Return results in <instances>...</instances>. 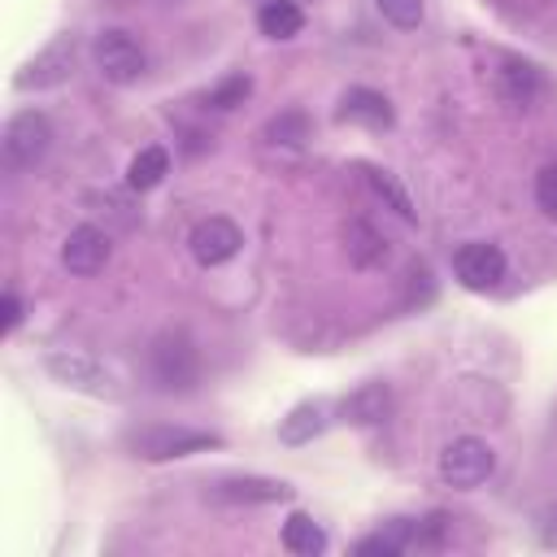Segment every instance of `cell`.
<instances>
[{
  "instance_id": "1",
  "label": "cell",
  "mask_w": 557,
  "mask_h": 557,
  "mask_svg": "<svg viewBox=\"0 0 557 557\" xmlns=\"http://www.w3.org/2000/svg\"><path fill=\"white\" fill-rule=\"evenodd\" d=\"M126 448H131L139 461H178V457H191V453L222 448V435H213V431H196V426L148 422V426L126 431Z\"/></svg>"
},
{
  "instance_id": "2",
  "label": "cell",
  "mask_w": 557,
  "mask_h": 557,
  "mask_svg": "<svg viewBox=\"0 0 557 557\" xmlns=\"http://www.w3.org/2000/svg\"><path fill=\"white\" fill-rule=\"evenodd\" d=\"M91 61H96L100 78L113 83V87H131V83H139L144 70H148V57H144L139 39H135L131 30H122V26L96 30V39H91Z\"/></svg>"
},
{
  "instance_id": "3",
  "label": "cell",
  "mask_w": 557,
  "mask_h": 557,
  "mask_svg": "<svg viewBox=\"0 0 557 557\" xmlns=\"http://www.w3.org/2000/svg\"><path fill=\"white\" fill-rule=\"evenodd\" d=\"M48 144H52V126H48V117H44L39 109H22V113H13V117L4 122V135H0L4 170L22 174V170L39 165L44 152H48Z\"/></svg>"
},
{
  "instance_id": "4",
  "label": "cell",
  "mask_w": 557,
  "mask_h": 557,
  "mask_svg": "<svg viewBox=\"0 0 557 557\" xmlns=\"http://www.w3.org/2000/svg\"><path fill=\"white\" fill-rule=\"evenodd\" d=\"M492 470H496V453H492V444L479 440V435H457V440H448L444 453H440V479H444L448 487L470 492V487L487 483Z\"/></svg>"
},
{
  "instance_id": "5",
  "label": "cell",
  "mask_w": 557,
  "mask_h": 557,
  "mask_svg": "<svg viewBox=\"0 0 557 557\" xmlns=\"http://www.w3.org/2000/svg\"><path fill=\"white\" fill-rule=\"evenodd\" d=\"M44 370L61 383V387H74V392H87V396H117V383H113V374L91 357V352H83V348H52L48 357H44Z\"/></svg>"
},
{
  "instance_id": "6",
  "label": "cell",
  "mask_w": 557,
  "mask_h": 557,
  "mask_svg": "<svg viewBox=\"0 0 557 557\" xmlns=\"http://www.w3.org/2000/svg\"><path fill=\"white\" fill-rule=\"evenodd\" d=\"M74 57H78V44H74V35H57L52 44H44L22 70H17V78H13V87L17 91H44V87H57V83H65L70 74H74Z\"/></svg>"
},
{
  "instance_id": "7",
  "label": "cell",
  "mask_w": 557,
  "mask_h": 557,
  "mask_svg": "<svg viewBox=\"0 0 557 557\" xmlns=\"http://www.w3.org/2000/svg\"><path fill=\"white\" fill-rule=\"evenodd\" d=\"M152 379L165 392H187L200 379V357L187 335H161L152 344Z\"/></svg>"
},
{
  "instance_id": "8",
  "label": "cell",
  "mask_w": 557,
  "mask_h": 557,
  "mask_svg": "<svg viewBox=\"0 0 557 557\" xmlns=\"http://www.w3.org/2000/svg\"><path fill=\"white\" fill-rule=\"evenodd\" d=\"M453 274L461 287L470 292H492L500 278H505V252L487 239H470L453 252Z\"/></svg>"
},
{
  "instance_id": "9",
  "label": "cell",
  "mask_w": 557,
  "mask_h": 557,
  "mask_svg": "<svg viewBox=\"0 0 557 557\" xmlns=\"http://www.w3.org/2000/svg\"><path fill=\"white\" fill-rule=\"evenodd\" d=\"M187 248H191V257L200 261V265H226L239 248H244V231L231 222V218H200L196 226H191V235H187Z\"/></svg>"
},
{
  "instance_id": "10",
  "label": "cell",
  "mask_w": 557,
  "mask_h": 557,
  "mask_svg": "<svg viewBox=\"0 0 557 557\" xmlns=\"http://www.w3.org/2000/svg\"><path fill=\"white\" fill-rule=\"evenodd\" d=\"M109 252H113L109 235H104L100 226L83 222V226H74V231L65 235V244H61V265H65L70 274H78V278H91V274H100V270L109 265Z\"/></svg>"
},
{
  "instance_id": "11",
  "label": "cell",
  "mask_w": 557,
  "mask_h": 557,
  "mask_svg": "<svg viewBox=\"0 0 557 557\" xmlns=\"http://www.w3.org/2000/svg\"><path fill=\"white\" fill-rule=\"evenodd\" d=\"M209 500L218 505H274V500H287L292 487L283 479H261V474H231V479H218L209 483L205 492Z\"/></svg>"
},
{
  "instance_id": "12",
  "label": "cell",
  "mask_w": 557,
  "mask_h": 557,
  "mask_svg": "<svg viewBox=\"0 0 557 557\" xmlns=\"http://www.w3.org/2000/svg\"><path fill=\"white\" fill-rule=\"evenodd\" d=\"M339 122H352V126H370V131H387L396 122L392 113V100L374 87H348L339 96V109H335Z\"/></svg>"
},
{
  "instance_id": "13",
  "label": "cell",
  "mask_w": 557,
  "mask_h": 557,
  "mask_svg": "<svg viewBox=\"0 0 557 557\" xmlns=\"http://www.w3.org/2000/svg\"><path fill=\"white\" fill-rule=\"evenodd\" d=\"M392 413V387L387 383H361L339 400V418L348 426H379Z\"/></svg>"
},
{
  "instance_id": "14",
  "label": "cell",
  "mask_w": 557,
  "mask_h": 557,
  "mask_svg": "<svg viewBox=\"0 0 557 557\" xmlns=\"http://www.w3.org/2000/svg\"><path fill=\"white\" fill-rule=\"evenodd\" d=\"M331 422V409L326 400H300L287 409V418H278V440L287 448H300V444H313Z\"/></svg>"
},
{
  "instance_id": "15",
  "label": "cell",
  "mask_w": 557,
  "mask_h": 557,
  "mask_svg": "<svg viewBox=\"0 0 557 557\" xmlns=\"http://www.w3.org/2000/svg\"><path fill=\"white\" fill-rule=\"evenodd\" d=\"M409 544H418V522L413 518H392L387 527H379L374 535H366L357 544V557H396Z\"/></svg>"
},
{
  "instance_id": "16",
  "label": "cell",
  "mask_w": 557,
  "mask_h": 557,
  "mask_svg": "<svg viewBox=\"0 0 557 557\" xmlns=\"http://www.w3.org/2000/svg\"><path fill=\"white\" fill-rule=\"evenodd\" d=\"M257 30L265 39H296L305 30V13L296 0H265L257 9Z\"/></svg>"
},
{
  "instance_id": "17",
  "label": "cell",
  "mask_w": 557,
  "mask_h": 557,
  "mask_svg": "<svg viewBox=\"0 0 557 557\" xmlns=\"http://www.w3.org/2000/svg\"><path fill=\"white\" fill-rule=\"evenodd\" d=\"M165 174H170V152H165L161 144H148V148H139V152L131 157V165H126V187H131V191H152V187H161Z\"/></svg>"
},
{
  "instance_id": "18",
  "label": "cell",
  "mask_w": 557,
  "mask_h": 557,
  "mask_svg": "<svg viewBox=\"0 0 557 557\" xmlns=\"http://www.w3.org/2000/svg\"><path fill=\"white\" fill-rule=\"evenodd\" d=\"M283 548L296 553V557H318V553L326 548V531H322L305 509H296V513H287V522H283Z\"/></svg>"
},
{
  "instance_id": "19",
  "label": "cell",
  "mask_w": 557,
  "mask_h": 557,
  "mask_svg": "<svg viewBox=\"0 0 557 557\" xmlns=\"http://www.w3.org/2000/svg\"><path fill=\"white\" fill-rule=\"evenodd\" d=\"M344 239H348V261L361 265V270H370V265H379L387 257V239L370 222H348Z\"/></svg>"
},
{
  "instance_id": "20",
  "label": "cell",
  "mask_w": 557,
  "mask_h": 557,
  "mask_svg": "<svg viewBox=\"0 0 557 557\" xmlns=\"http://www.w3.org/2000/svg\"><path fill=\"white\" fill-rule=\"evenodd\" d=\"M535 91H540V74H535L531 65H518V61H513V65L500 70V96H505V104L527 109Z\"/></svg>"
},
{
  "instance_id": "21",
  "label": "cell",
  "mask_w": 557,
  "mask_h": 557,
  "mask_svg": "<svg viewBox=\"0 0 557 557\" xmlns=\"http://www.w3.org/2000/svg\"><path fill=\"white\" fill-rule=\"evenodd\" d=\"M366 183H370V187H374V196H379V200H387L405 222H413V218H418V213H413L409 191L396 183V174H392V170H383V165H366Z\"/></svg>"
},
{
  "instance_id": "22",
  "label": "cell",
  "mask_w": 557,
  "mask_h": 557,
  "mask_svg": "<svg viewBox=\"0 0 557 557\" xmlns=\"http://www.w3.org/2000/svg\"><path fill=\"white\" fill-rule=\"evenodd\" d=\"M265 139L270 144H287V148H300L309 139V113L305 109H283L265 122Z\"/></svg>"
},
{
  "instance_id": "23",
  "label": "cell",
  "mask_w": 557,
  "mask_h": 557,
  "mask_svg": "<svg viewBox=\"0 0 557 557\" xmlns=\"http://www.w3.org/2000/svg\"><path fill=\"white\" fill-rule=\"evenodd\" d=\"M248 91H252V78H248L244 70H235V74H226L222 83H213V87L205 91V109H218V113H226V109L244 104V100H248Z\"/></svg>"
},
{
  "instance_id": "24",
  "label": "cell",
  "mask_w": 557,
  "mask_h": 557,
  "mask_svg": "<svg viewBox=\"0 0 557 557\" xmlns=\"http://www.w3.org/2000/svg\"><path fill=\"white\" fill-rule=\"evenodd\" d=\"M379 4V13L392 22V26H400V30H413L418 22H422V13H426V0H374Z\"/></svg>"
},
{
  "instance_id": "25",
  "label": "cell",
  "mask_w": 557,
  "mask_h": 557,
  "mask_svg": "<svg viewBox=\"0 0 557 557\" xmlns=\"http://www.w3.org/2000/svg\"><path fill=\"white\" fill-rule=\"evenodd\" d=\"M535 205H540L548 218H557V161H548V165L535 174Z\"/></svg>"
},
{
  "instance_id": "26",
  "label": "cell",
  "mask_w": 557,
  "mask_h": 557,
  "mask_svg": "<svg viewBox=\"0 0 557 557\" xmlns=\"http://www.w3.org/2000/svg\"><path fill=\"white\" fill-rule=\"evenodd\" d=\"M0 313H4V335H13V331L22 326V296H17L13 287H4V296H0Z\"/></svg>"
}]
</instances>
